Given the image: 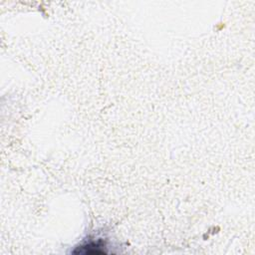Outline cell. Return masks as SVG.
<instances>
[{"label": "cell", "instance_id": "1", "mask_svg": "<svg viewBox=\"0 0 255 255\" xmlns=\"http://www.w3.org/2000/svg\"><path fill=\"white\" fill-rule=\"evenodd\" d=\"M106 243L102 239L92 240L84 245H81L74 251V253H84V254H101L107 253L105 250Z\"/></svg>", "mask_w": 255, "mask_h": 255}]
</instances>
